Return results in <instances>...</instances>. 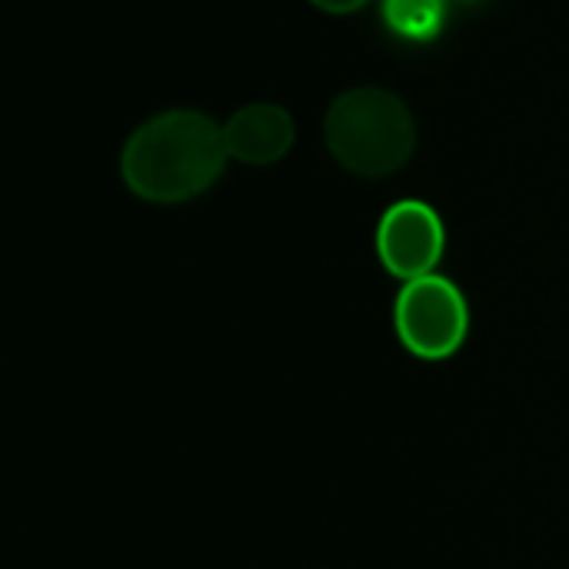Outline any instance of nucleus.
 Masks as SVG:
<instances>
[{"mask_svg":"<svg viewBox=\"0 0 569 569\" xmlns=\"http://www.w3.org/2000/svg\"><path fill=\"white\" fill-rule=\"evenodd\" d=\"M230 153L223 127L200 110H163L140 123L120 153V173L133 197L147 203H187L207 193Z\"/></svg>","mask_w":569,"mask_h":569,"instance_id":"obj_1","label":"nucleus"},{"mask_svg":"<svg viewBox=\"0 0 569 569\" xmlns=\"http://www.w3.org/2000/svg\"><path fill=\"white\" fill-rule=\"evenodd\" d=\"M323 140L347 173L380 180L410 163L417 120L400 93L387 87H350L327 107Z\"/></svg>","mask_w":569,"mask_h":569,"instance_id":"obj_2","label":"nucleus"},{"mask_svg":"<svg viewBox=\"0 0 569 569\" xmlns=\"http://www.w3.org/2000/svg\"><path fill=\"white\" fill-rule=\"evenodd\" d=\"M393 330L410 357L423 363L453 360L470 337V303L443 273L410 280L393 300Z\"/></svg>","mask_w":569,"mask_h":569,"instance_id":"obj_3","label":"nucleus"},{"mask_svg":"<svg viewBox=\"0 0 569 569\" xmlns=\"http://www.w3.org/2000/svg\"><path fill=\"white\" fill-rule=\"evenodd\" d=\"M377 257L400 283L437 273L447 250V227L423 200H400L387 207L377 223Z\"/></svg>","mask_w":569,"mask_h":569,"instance_id":"obj_4","label":"nucleus"},{"mask_svg":"<svg viewBox=\"0 0 569 569\" xmlns=\"http://www.w3.org/2000/svg\"><path fill=\"white\" fill-rule=\"evenodd\" d=\"M223 143L230 160L270 167L280 163L297 143V123L287 107L257 100L230 113V120L223 123Z\"/></svg>","mask_w":569,"mask_h":569,"instance_id":"obj_5","label":"nucleus"},{"mask_svg":"<svg viewBox=\"0 0 569 569\" xmlns=\"http://www.w3.org/2000/svg\"><path fill=\"white\" fill-rule=\"evenodd\" d=\"M443 20L447 0H383V23L410 43H430Z\"/></svg>","mask_w":569,"mask_h":569,"instance_id":"obj_6","label":"nucleus"},{"mask_svg":"<svg viewBox=\"0 0 569 569\" xmlns=\"http://www.w3.org/2000/svg\"><path fill=\"white\" fill-rule=\"evenodd\" d=\"M313 7H320L323 13H353L360 7H367L370 0H310Z\"/></svg>","mask_w":569,"mask_h":569,"instance_id":"obj_7","label":"nucleus"},{"mask_svg":"<svg viewBox=\"0 0 569 569\" xmlns=\"http://www.w3.org/2000/svg\"><path fill=\"white\" fill-rule=\"evenodd\" d=\"M447 3H480V0H447Z\"/></svg>","mask_w":569,"mask_h":569,"instance_id":"obj_8","label":"nucleus"}]
</instances>
